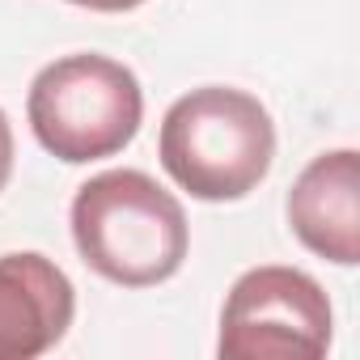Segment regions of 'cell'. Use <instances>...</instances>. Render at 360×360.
<instances>
[{
  "label": "cell",
  "mask_w": 360,
  "mask_h": 360,
  "mask_svg": "<svg viewBox=\"0 0 360 360\" xmlns=\"http://www.w3.org/2000/svg\"><path fill=\"white\" fill-rule=\"evenodd\" d=\"M72 242L89 271L123 288L178 276L191 246L187 212L144 169H106L77 187Z\"/></svg>",
  "instance_id": "cell-1"
},
{
  "label": "cell",
  "mask_w": 360,
  "mask_h": 360,
  "mask_svg": "<svg viewBox=\"0 0 360 360\" xmlns=\"http://www.w3.org/2000/svg\"><path fill=\"white\" fill-rule=\"evenodd\" d=\"M34 140L68 161H102L127 148L144 119V89L136 72L110 56H64L47 64L26 98Z\"/></svg>",
  "instance_id": "cell-3"
},
{
  "label": "cell",
  "mask_w": 360,
  "mask_h": 360,
  "mask_svg": "<svg viewBox=\"0 0 360 360\" xmlns=\"http://www.w3.org/2000/svg\"><path fill=\"white\" fill-rule=\"evenodd\" d=\"M77 314L72 280L39 250L0 255V360L51 352Z\"/></svg>",
  "instance_id": "cell-5"
},
{
  "label": "cell",
  "mask_w": 360,
  "mask_h": 360,
  "mask_svg": "<svg viewBox=\"0 0 360 360\" xmlns=\"http://www.w3.org/2000/svg\"><path fill=\"white\" fill-rule=\"evenodd\" d=\"M330 347V301L297 267H250L221 309V360H318Z\"/></svg>",
  "instance_id": "cell-4"
},
{
  "label": "cell",
  "mask_w": 360,
  "mask_h": 360,
  "mask_svg": "<svg viewBox=\"0 0 360 360\" xmlns=\"http://www.w3.org/2000/svg\"><path fill=\"white\" fill-rule=\"evenodd\" d=\"M13 174V127H9V115L0 110V191H5Z\"/></svg>",
  "instance_id": "cell-7"
},
{
  "label": "cell",
  "mask_w": 360,
  "mask_h": 360,
  "mask_svg": "<svg viewBox=\"0 0 360 360\" xmlns=\"http://www.w3.org/2000/svg\"><path fill=\"white\" fill-rule=\"evenodd\" d=\"M77 9H89V13H127V9H140L144 0H68Z\"/></svg>",
  "instance_id": "cell-8"
},
{
  "label": "cell",
  "mask_w": 360,
  "mask_h": 360,
  "mask_svg": "<svg viewBox=\"0 0 360 360\" xmlns=\"http://www.w3.org/2000/svg\"><path fill=\"white\" fill-rule=\"evenodd\" d=\"M288 225L305 250L339 267L360 263V153L314 157L288 191Z\"/></svg>",
  "instance_id": "cell-6"
},
{
  "label": "cell",
  "mask_w": 360,
  "mask_h": 360,
  "mask_svg": "<svg viewBox=\"0 0 360 360\" xmlns=\"http://www.w3.org/2000/svg\"><path fill=\"white\" fill-rule=\"evenodd\" d=\"M157 157L174 183L204 204L246 200L271 174L276 123L255 94L204 85L165 110Z\"/></svg>",
  "instance_id": "cell-2"
}]
</instances>
